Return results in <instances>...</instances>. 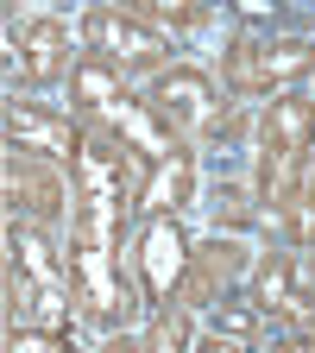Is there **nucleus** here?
I'll list each match as a JSON object with an SVG mask.
<instances>
[{
    "label": "nucleus",
    "instance_id": "nucleus-1",
    "mask_svg": "<svg viewBox=\"0 0 315 353\" xmlns=\"http://www.w3.org/2000/svg\"><path fill=\"white\" fill-rule=\"evenodd\" d=\"M126 208L120 196H101V190H76V221H70V284L82 296V309L95 316L101 328H120L126 322V278H120V234H126Z\"/></svg>",
    "mask_w": 315,
    "mask_h": 353
},
{
    "label": "nucleus",
    "instance_id": "nucleus-2",
    "mask_svg": "<svg viewBox=\"0 0 315 353\" xmlns=\"http://www.w3.org/2000/svg\"><path fill=\"white\" fill-rule=\"evenodd\" d=\"M315 70V44L309 38H278V44H258V38H234L221 51V82L234 95H272V88H290Z\"/></svg>",
    "mask_w": 315,
    "mask_h": 353
},
{
    "label": "nucleus",
    "instance_id": "nucleus-3",
    "mask_svg": "<svg viewBox=\"0 0 315 353\" xmlns=\"http://www.w3.org/2000/svg\"><path fill=\"white\" fill-rule=\"evenodd\" d=\"M82 44L95 57H108L120 76L164 70V57H170V38L158 26H145L139 13H126V7H88L82 13Z\"/></svg>",
    "mask_w": 315,
    "mask_h": 353
},
{
    "label": "nucleus",
    "instance_id": "nucleus-4",
    "mask_svg": "<svg viewBox=\"0 0 315 353\" xmlns=\"http://www.w3.org/2000/svg\"><path fill=\"white\" fill-rule=\"evenodd\" d=\"M7 202L26 208L32 221H63L70 214V183L57 176V158H38V152H19L7 145Z\"/></svg>",
    "mask_w": 315,
    "mask_h": 353
},
{
    "label": "nucleus",
    "instance_id": "nucleus-5",
    "mask_svg": "<svg viewBox=\"0 0 315 353\" xmlns=\"http://www.w3.org/2000/svg\"><path fill=\"white\" fill-rule=\"evenodd\" d=\"M183 265H190V240L176 228V214H145V234H139V284H145V303L164 309L183 284Z\"/></svg>",
    "mask_w": 315,
    "mask_h": 353
},
{
    "label": "nucleus",
    "instance_id": "nucleus-6",
    "mask_svg": "<svg viewBox=\"0 0 315 353\" xmlns=\"http://www.w3.org/2000/svg\"><path fill=\"white\" fill-rule=\"evenodd\" d=\"M145 108L164 132H190V126H208L214 88L202 70H158V82L145 88Z\"/></svg>",
    "mask_w": 315,
    "mask_h": 353
},
{
    "label": "nucleus",
    "instance_id": "nucleus-7",
    "mask_svg": "<svg viewBox=\"0 0 315 353\" xmlns=\"http://www.w3.org/2000/svg\"><path fill=\"white\" fill-rule=\"evenodd\" d=\"M246 272V252L234 246V240H202V246H190V265H183V284H176V303L183 309H208V303H221L227 296V284Z\"/></svg>",
    "mask_w": 315,
    "mask_h": 353
},
{
    "label": "nucleus",
    "instance_id": "nucleus-8",
    "mask_svg": "<svg viewBox=\"0 0 315 353\" xmlns=\"http://www.w3.org/2000/svg\"><path fill=\"white\" fill-rule=\"evenodd\" d=\"M82 139L88 132H76L63 114H51V108H32V101H7V145H19V152H38V158H76L82 152Z\"/></svg>",
    "mask_w": 315,
    "mask_h": 353
},
{
    "label": "nucleus",
    "instance_id": "nucleus-9",
    "mask_svg": "<svg viewBox=\"0 0 315 353\" xmlns=\"http://www.w3.org/2000/svg\"><path fill=\"white\" fill-rule=\"evenodd\" d=\"M120 101H126V76H120L108 57L82 51V57H76V70H70V108H76L82 120H108Z\"/></svg>",
    "mask_w": 315,
    "mask_h": 353
},
{
    "label": "nucleus",
    "instance_id": "nucleus-10",
    "mask_svg": "<svg viewBox=\"0 0 315 353\" xmlns=\"http://www.w3.org/2000/svg\"><path fill=\"white\" fill-rule=\"evenodd\" d=\"M258 145H278V152L309 158L315 152V101L296 95V88H284V95L265 108V120H258Z\"/></svg>",
    "mask_w": 315,
    "mask_h": 353
},
{
    "label": "nucleus",
    "instance_id": "nucleus-11",
    "mask_svg": "<svg viewBox=\"0 0 315 353\" xmlns=\"http://www.w3.org/2000/svg\"><path fill=\"white\" fill-rule=\"evenodd\" d=\"M190 196H196V164H190L183 145H170V152L152 158V170H145V183H139V208H145V214H176Z\"/></svg>",
    "mask_w": 315,
    "mask_h": 353
},
{
    "label": "nucleus",
    "instance_id": "nucleus-12",
    "mask_svg": "<svg viewBox=\"0 0 315 353\" xmlns=\"http://www.w3.org/2000/svg\"><path fill=\"white\" fill-rule=\"evenodd\" d=\"M19 70H26V82H63L76 63H70V32L57 26V19H38L32 32H26V44H19Z\"/></svg>",
    "mask_w": 315,
    "mask_h": 353
},
{
    "label": "nucleus",
    "instance_id": "nucleus-13",
    "mask_svg": "<svg viewBox=\"0 0 315 353\" xmlns=\"http://www.w3.org/2000/svg\"><path fill=\"white\" fill-rule=\"evenodd\" d=\"M13 265L19 272H32L44 290H57L70 278V265H57V246L44 240V221H32V228H13Z\"/></svg>",
    "mask_w": 315,
    "mask_h": 353
},
{
    "label": "nucleus",
    "instance_id": "nucleus-14",
    "mask_svg": "<svg viewBox=\"0 0 315 353\" xmlns=\"http://www.w3.org/2000/svg\"><path fill=\"white\" fill-rule=\"evenodd\" d=\"M252 303H258V309H272L278 322L290 316V303H296V272H290V259H284V252L258 259V272H252Z\"/></svg>",
    "mask_w": 315,
    "mask_h": 353
},
{
    "label": "nucleus",
    "instance_id": "nucleus-15",
    "mask_svg": "<svg viewBox=\"0 0 315 353\" xmlns=\"http://www.w3.org/2000/svg\"><path fill=\"white\" fill-rule=\"evenodd\" d=\"M214 334H227L234 347H258L272 334V309L258 303H214Z\"/></svg>",
    "mask_w": 315,
    "mask_h": 353
},
{
    "label": "nucleus",
    "instance_id": "nucleus-16",
    "mask_svg": "<svg viewBox=\"0 0 315 353\" xmlns=\"http://www.w3.org/2000/svg\"><path fill=\"white\" fill-rule=\"evenodd\" d=\"M120 7L139 13V19L158 26V32H190V26L208 19V0H120Z\"/></svg>",
    "mask_w": 315,
    "mask_h": 353
},
{
    "label": "nucleus",
    "instance_id": "nucleus-17",
    "mask_svg": "<svg viewBox=\"0 0 315 353\" xmlns=\"http://www.w3.org/2000/svg\"><path fill=\"white\" fill-rule=\"evenodd\" d=\"M284 228H290V240H296L303 252H315V158H309L303 176H296V196H290V208H284Z\"/></svg>",
    "mask_w": 315,
    "mask_h": 353
},
{
    "label": "nucleus",
    "instance_id": "nucleus-18",
    "mask_svg": "<svg viewBox=\"0 0 315 353\" xmlns=\"http://www.w3.org/2000/svg\"><path fill=\"white\" fill-rule=\"evenodd\" d=\"M196 341V328H190V309L183 303H164L158 316H152V328H145V347L152 353H176V347H190Z\"/></svg>",
    "mask_w": 315,
    "mask_h": 353
},
{
    "label": "nucleus",
    "instance_id": "nucleus-19",
    "mask_svg": "<svg viewBox=\"0 0 315 353\" xmlns=\"http://www.w3.org/2000/svg\"><path fill=\"white\" fill-rule=\"evenodd\" d=\"M227 7H234L246 26H278V19H284V0H227Z\"/></svg>",
    "mask_w": 315,
    "mask_h": 353
},
{
    "label": "nucleus",
    "instance_id": "nucleus-20",
    "mask_svg": "<svg viewBox=\"0 0 315 353\" xmlns=\"http://www.w3.org/2000/svg\"><path fill=\"white\" fill-rule=\"evenodd\" d=\"M214 214H227L234 228H246L252 208H246V190H214Z\"/></svg>",
    "mask_w": 315,
    "mask_h": 353
},
{
    "label": "nucleus",
    "instance_id": "nucleus-21",
    "mask_svg": "<svg viewBox=\"0 0 315 353\" xmlns=\"http://www.w3.org/2000/svg\"><path fill=\"white\" fill-rule=\"evenodd\" d=\"M240 126H246V120H240V114L227 108L221 120H208V145H234V139H240Z\"/></svg>",
    "mask_w": 315,
    "mask_h": 353
}]
</instances>
